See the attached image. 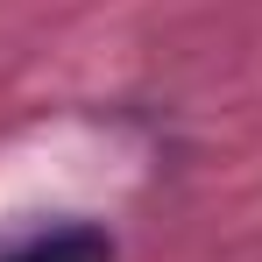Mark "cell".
Returning a JSON list of instances; mask_svg holds the SVG:
<instances>
[{
	"instance_id": "cell-1",
	"label": "cell",
	"mask_w": 262,
	"mask_h": 262,
	"mask_svg": "<svg viewBox=\"0 0 262 262\" xmlns=\"http://www.w3.org/2000/svg\"><path fill=\"white\" fill-rule=\"evenodd\" d=\"M0 262H114V241L99 227H43L29 241H14Z\"/></svg>"
}]
</instances>
